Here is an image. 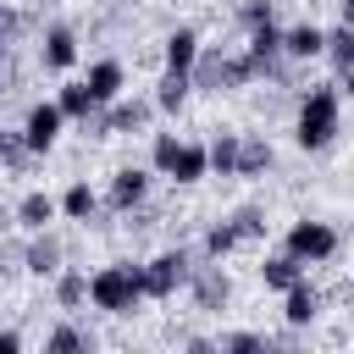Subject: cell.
I'll return each instance as SVG.
<instances>
[{
  "label": "cell",
  "mask_w": 354,
  "mask_h": 354,
  "mask_svg": "<svg viewBox=\"0 0 354 354\" xmlns=\"http://www.w3.org/2000/svg\"><path fill=\"white\" fill-rule=\"evenodd\" d=\"M337 133H343V94H337V83H315V88L299 100L293 144L310 149V155H321V149H332Z\"/></svg>",
  "instance_id": "obj_1"
},
{
  "label": "cell",
  "mask_w": 354,
  "mask_h": 354,
  "mask_svg": "<svg viewBox=\"0 0 354 354\" xmlns=\"http://www.w3.org/2000/svg\"><path fill=\"white\" fill-rule=\"evenodd\" d=\"M194 88H205V94H232V88H249L254 77H260V66H254V55L249 50H199V61H194Z\"/></svg>",
  "instance_id": "obj_2"
},
{
  "label": "cell",
  "mask_w": 354,
  "mask_h": 354,
  "mask_svg": "<svg viewBox=\"0 0 354 354\" xmlns=\"http://www.w3.org/2000/svg\"><path fill=\"white\" fill-rule=\"evenodd\" d=\"M138 299H144V266L116 260V266H100L88 277V304L105 310V315H133Z\"/></svg>",
  "instance_id": "obj_3"
},
{
  "label": "cell",
  "mask_w": 354,
  "mask_h": 354,
  "mask_svg": "<svg viewBox=\"0 0 354 354\" xmlns=\"http://www.w3.org/2000/svg\"><path fill=\"white\" fill-rule=\"evenodd\" d=\"M188 277H194V254H188V249L155 254V260L144 266V299H171L177 288H188Z\"/></svg>",
  "instance_id": "obj_4"
},
{
  "label": "cell",
  "mask_w": 354,
  "mask_h": 354,
  "mask_svg": "<svg viewBox=\"0 0 354 354\" xmlns=\"http://www.w3.org/2000/svg\"><path fill=\"white\" fill-rule=\"evenodd\" d=\"M282 249L288 254H299L304 266H321V260H332L337 254V227H326V221H293L288 227V238H282Z\"/></svg>",
  "instance_id": "obj_5"
},
{
  "label": "cell",
  "mask_w": 354,
  "mask_h": 354,
  "mask_svg": "<svg viewBox=\"0 0 354 354\" xmlns=\"http://www.w3.org/2000/svg\"><path fill=\"white\" fill-rule=\"evenodd\" d=\"M61 127H66V116H61V105H55V100H39V105H28V116H22V138H28V149H33V155L55 149Z\"/></svg>",
  "instance_id": "obj_6"
},
{
  "label": "cell",
  "mask_w": 354,
  "mask_h": 354,
  "mask_svg": "<svg viewBox=\"0 0 354 354\" xmlns=\"http://www.w3.org/2000/svg\"><path fill=\"white\" fill-rule=\"evenodd\" d=\"M188 299H194L199 310H221V304L232 299V282H227L221 260H210V266H194V277H188Z\"/></svg>",
  "instance_id": "obj_7"
},
{
  "label": "cell",
  "mask_w": 354,
  "mask_h": 354,
  "mask_svg": "<svg viewBox=\"0 0 354 354\" xmlns=\"http://www.w3.org/2000/svg\"><path fill=\"white\" fill-rule=\"evenodd\" d=\"M144 194H149V171H138V166H122V171L111 177V188H105V210L127 216V210H138V205H144Z\"/></svg>",
  "instance_id": "obj_8"
},
{
  "label": "cell",
  "mask_w": 354,
  "mask_h": 354,
  "mask_svg": "<svg viewBox=\"0 0 354 354\" xmlns=\"http://www.w3.org/2000/svg\"><path fill=\"white\" fill-rule=\"evenodd\" d=\"M11 216H17V227H22V232H44V227H55L61 199H50L44 188H33V194H22V199H17V210H11Z\"/></svg>",
  "instance_id": "obj_9"
},
{
  "label": "cell",
  "mask_w": 354,
  "mask_h": 354,
  "mask_svg": "<svg viewBox=\"0 0 354 354\" xmlns=\"http://www.w3.org/2000/svg\"><path fill=\"white\" fill-rule=\"evenodd\" d=\"M72 61H77V33H72V28H61V22H55V28H44L39 66H44V72H66Z\"/></svg>",
  "instance_id": "obj_10"
},
{
  "label": "cell",
  "mask_w": 354,
  "mask_h": 354,
  "mask_svg": "<svg viewBox=\"0 0 354 354\" xmlns=\"http://www.w3.org/2000/svg\"><path fill=\"white\" fill-rule=\"evenodd\" d=\"M271 166H277L271 138H266V133H243V138H238V177H266Z\"/></svg>",
  "instance_id": "obj_11"
},
{
  "label": "cell",
  "mask_w": 354,
  "mask_h": 354,
  "mask_svg": "<svg viewBox=\"0 0 354 354\" xmlns=\"http://www.w3.org/2000/svg\"><path fill=\"white\" fill-rule=\"evenodd\" d=\"M177 188H188V183H205L210 177V144H188L183 138V149H177V160H171V171H166Z\"/></svg>",
  "instance_id": "obj_12"
},
{
  "label": "cell",
  "mask_w": 354,
  "mask_h": 354,
  "mask_svg": "<svg viewBox=\"0 0 354 354\" xmlns=\"http://www.w3.org/2000/svg\"><path fill=\"white\" fill-rule=\"evenodd\" d=\"M61 260H66V249H61V238H55L50 227H44V232H28V271H33V277H55Z\"/></svg>",
  "instance_id": "obj_13"
},
{
  "label": "cell",
  "mask_w": 354,
  "mask_h": 354,
  "mask_svg": "<svg viewBox=\"0 0 354 354\" xmlns=\"http://www.w3.org/2000/svg\"><path fill=\"white\" fill-rule=\"evenodd\" d=\"M282 55H288V61H315V55H326V28H315V22L288 28V33H282Z\"/></svg>",
  "instance_id": "obj_14"
},
{
  "label": "cell",
  "mask_w": 354,
  "mask_h": 354,
  "mask_svg": "<svg viewBox=\"0 0 354 354\" xmlns=\"http://www.w3.org/2000/svg\"><path fill=\"white\" fill-rule=\"evenodd\" d=\"M199 33L194 28H171L166 33V44H160V55H166V72H194V61H199Z\"/></svg>",
  "instance_id": "obj_15"
},
{
  "label": "cell",
  "mask_w": 354,
  "mask_h": 354,
  "mask_svg": "<svg viewBox=\"0 0 354 354\" xmlns=\"http://www.w3.org/2000/svg\"><path fill=\"white\" fill-rule=\"evenodd\" d=\"M315 315H321V293H315V288L299 277V282L282 293V321H288V326H310Z\"/></svg>",
  "instance_id": "obj_16"
},
{
  "label": "cell",
  "mask_w": 354,
  "mask_h": 354,
  "mask_svg": "<svg viewBox=\"0 0 354 354\" xmlns=\"http://www.w3.org/2000/svg\"><path fill=\"white\" fill-rule=\"evenodd\" d=\"M299 277H304V260H299V254H288V249L266 254V266H260V282H266V288H277V293H288Z\"/></svg>",
  "instance_id": "obj_17"
},
{
  "label": "cell",
  "mask_w": 354,
  "mask_h": 354,
  "mask_svg": "<svg viewBox=\"0 0 354 354\" xmlns=\"http://www.w3.org/2000/svg\"><path fill=\"white\" fill-rule=\"evenodd\" d=\"M83 83H88V94H94L100 105H111V100H122V61H111V55H105V61H94Z\"/></svg>",
  "instance_id": "obj_18"
},
{
  "label": "cell",
  "mask_w": 354,
  "mask_h": 354,
  "mask_svg": "<svg viewBox=\"0 0 354 354\" xmlns=\"http://www.w3.org/2000/svg\"><path fill=\"white\" fill-rule=\"evenodd\" d=\"M188 94H194V77H188V72H160L149 100H155V111H183Z\"/></svg>",
  "instance_id": "obj_19"
},
{
  "label": "cell",
  "mask_w": 354,
  "mask_h": 354,
  "mask_svg": "<svg viewBox=\"0 0 354 354\" xmlns=\"http://www.w3.org/2000/svg\"><path fill=\"white\" fill-rule=\"evenodd\" d=\"M55 105H61V116H66V122H88V116L100 111V100L88 94V83H61Z\"/></svg>",
  "instance_id": "obj_20"
},
{
  "label": "cell",
  "mask_w": 354,
  "mask_h": 354,
  "mask_svg": "<svg viewBox=\"0 0 354 354\" xmlns=\"http://www.w3.org/2000/svg\"><path fill=\"white\" fill-rule=\"evenodd\" d=\"M55 304H61V310H77V304H88V271H77V266H61V271H55Z\"/></svg>",
  "instance_id": "obj_21"
},
{
  "label": "cell",
  "mask_w": 354,
  "mask_h": 354,
  "mask_svg": "<svg viewBox=\"0 0 354 354\" xmlns=\"http://www.w3.org/2000/svg\"><path fill=\"white\" fill-rule=\"evenodd\" d=\"M100 205H105V199H100L88 183H72V188L61 194V216H66V221H88V216H100Z\"/></svg>",
  "instance_id": "obj_22"
},
{
  "label": "cell",
  "mask_w": 354,
  "mask_h": 354,
  "mask_svg": "<svg viewBox=\"0 0 354 354\" xmlns=\"http://www.w3.org/2000/svg\"><path fill=\"white\" fill-rule=\"evenodd\" d=\"M238 138L243 133H216L210 138V171L216 177H238Z\"/></svg>",
  "instance_id": "obj_23"
},
{
  "label": "cell",
  "mask_w": 354,
  "mask_h": 354,
  "mask_svg": "<svg viewBox=\"0 0 354 354\" xmlns=\"http://www.w3.org/2000/svg\"><path fill=\"white\" fill-rule=\"evenodd\" d=\"M326 61H332V72H348L354 66V28L348 22L326 28Z\"/></svg>",
  "instance_id": "obj_24"
},
{
  "label": "cell",
  "mask_w": 354,
  "mask_h": 354,
  "mask_svg": "<svg viewBox=\"0 0 354 354\" xmlns=\"http://www.w3.org/2000/svg\"><path fill=\"white\" fill-rule=\"evenodd\" d=\"M238 243H243V238H238V227H232V221H216V227L205 232V260H227Z\"/></svg>",
  "instance_id": "obj_25"
},
{
  "label": "cell",
  "mask_w": 354,
  "mask_h": 354,
  "mask_svg": "<svg viewBox=\"0 0 354 354\" xmlns=\"http://www.w3.org/2000/svg\"><path fill=\"white\" fill-rule=\"evenodd\" d=\"M227 221L238 227V238H243V243H254V238H266V210H260V205H238V210H232Z\"/></svg>",
  "instance_id": "obj_26"
},
{
  "label": "cell",
  "mask_w": 354,
  "mask_h": 354,
  "mask_svg": "<svg viewBox=\"0 0 354 354\" xmlns=\"http://www.w3.org/2000/svg\"><path fill=\"white\" fill-rule=\"evenodd\" d=\"M44 348H55V354H66V348H94V332H83V326H55V332L44 337Z\"/></svg>",
  "instance_id": "obj_27"
},
{
  "label": "cell",
  "mask_w": 354,
  "mask_h": 354,
  "mask_svg": "<svg viewBox=\"0 0 354 354\" xmlns=\"http://www.w3.org/2000/svg\"><path fill=\"white\" fill-rule=\"evenodd\" d=\"M28 160H33L28 138H22V133H6V127H0V166H11V171H17V166H28Z\"/></svg>",
  "instance_id": "obj_28"
},
{
  "label": "cell",
  "mask_w": 354,
  "mask_h": 354,
  "mask_svg": "<svg viewBox=\"0 0 354 354\" xmlns=\"http://www.w3.org/2000/svg\"><path fill=\"white\" fill-rule=\"evenodd\" d=\"M177 149H183V138H177V133H155V144H149V160H155V171H171Z\"/></svg>",
  "instance_id": "obj_29"
},
{
  "label": "cell",
  "mask_w": 354,
  "mask_h": 354,
  "mask_svg": "<svg viewBox=\"0 0 354 354\" xmlns=\"http://www.w3.org/2000/svg\"><path fill=\"white\" fill-rule=\"evenodd\" d=\"M28 28H33V22H28V17L17 11V6H6V0H0V44H17V39L28 33Z\"/></svg>",
  "instance_id": "obj_30"
},
{
  "label": "cell",
  "mask_w": 354,
  "mask_h": 354,
  "mask_svg": "<svg viewBox=\"0 0 354 354\" xmlns=\"http://www.w3.org/2000/svg\"><path fill=\"white\" fill-rule=\"evenodd\" d=\"M238 22H243V33L260 28V22H277V17H271V0H243V6H238Z\"/></svg>",
  "instance_id": "obj_31"
},
{
  "label": "cell",
  "mask_w": 354,
  "mask_h": 354,
  "mask_svg": "<svg viewBox=\"0 0 354 354\" xmlns=\"http://www.w3.org/2000/svg\"><path fill=\"white\" fill-rule=\"evenodd\" d=\"M216 348H227V354H249V348H266V337H260V332H227Z\"/></svg>",
  "instance_id": "obj_32"
},
{
  "label": "cell",
  "mask_w": 354,
  "mask_h": 354,
  "mask_svg": "<svg viewBox=\"0 0 354 354\" xmlns=\"http://www.w3.org/2000/svg\"><path fill=\"white\" fill-rule=\"evenodd\" d=\"M22 348V332H11V326H0V354H17Z\"/></svg>",
  "instance_id": "obj_33"
},
{
  "label": "cell",
  "mask_w": 354,
  "mask_h": 354,
  "mask_svg": "<svg viewBox=\"0 0 354 354\" xmlns=\"http://www.w3.org/2000/svg\"><path fill=\"white\" fill-rule=\"evenodd\" d=\"M337 94H343V100H354V66H348V72H337Z\"/></svg>",
  "instance_id": "obj_34"
},
{
  "label": "cell",
  "mask_w": 354,
  "mask_h": 354,
  "mask_svg": "<svg viewBox=\"0 0 354 354\" xmlns=\"http://www.w3.org/2000/svg\"><path fill=\"white\" fill-rule=\"evenodd\" d=\"M337 17H343V22L354 28V0H337Z\"/></svg>",
  "instance_id": "obj_35"
},
{
  "label": "cell",
  "mask_w": 354,
  "mask_h": 354,
  "mask_svg": "<svg viewBox=\"0 0 354 354\" xmlns=\"http://www.w3.org/2000/svg\"><path fill=\"white\" fill-rule=\"evenodd\" d=\"M11 221H17V216H11V210H0V238H6V227H11Z\"/></svg>",
  "instance_id": "obj_36"
},
{
  "label": "cell",
  "mask_w": 354,
  "mask_h": 354,
  "mask_svg": "<svg viewBox=\"0 0 354 354\" xmlns=\"http://www.w3.org/2000/svg\"><path fill=\"white\" fill-rule=\"evenodd\" d=\"M304 6H315V0H304Z\"/></svg>",
  "instance_id": "obj_37"
}]
</instances>
